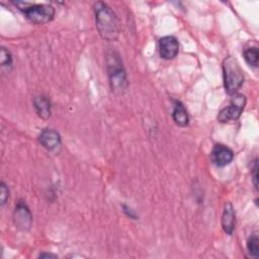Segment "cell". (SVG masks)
Here are the masks:
<instances>
[{"label": "cell", "instance_id": "6da1fadb", "mask_svg": "<svg viewBox=\"0 0 259 259\" xmlns=\"http://www.w3.org/2000/svg\"><path fill=\"white\" fill-rule=\"evenodd\" d=\"M93 9L96 27L100 36L105 40H116L120 33V26L112 8L107 3L98 1L94 3Z\"/></svg>", "mask_w": 259, "mask_h": 259}, {"label": "cell", "instance_id": "7a4b0ae2", "mask_svg": "<svg viewBox=\"0 0 259 259\" xmlns=\"http://www.w3.org/2000/svg\"><path fill=\"white\" fill-rule=\"evenodd\" d=\"M106 63L109 84L112 92L115 94H122L126 90L128 82L126 78V72L119 55L114 51L107 52Z\"/></svg>", "mask_w": 259, "mask_h": 259}, {"label": "cell", "instance_id": "3957f363", "mask_svg": "<svg viewBox=\"0 0 259 259\" xmlns=\"http://www.w3.org/2000/svg\"><path fill=\"white\" fill-rule=\"evenodd\" d=\"M224 86L229 95H234L238 92L244 82V74L239 62L232 56L225 58L223 62Z\"/></svg>", "mask_w": 259, "mask_h": 259}, {"label": "cell", "instance_id": "277c9868", "mask_svg": "<svg viewBox=\"0 0 259 259\" xmlns=\"http://www.w3.org/2000/svg\"><path fill=\"white\" fill-rule=\"evenodd\" d=\"M19 10L24 16L34 24H45L52 21L55 17V8L50 4H31L25 2H16Z\"/></svg>", "mask_w": 259, "mask_h": 259}, {"label": "cell", "instance_id": "5b68a950", "mask_svg": "<svg viewBox=\"0 0 259 259\" xmlns=\"http://www.w3.org/2000/svg\"><path fill=\"white\" fill-rule=\"evenodd\" d=\"M246 105V97L243 94L236 93L232 95L230 105L224 107L218 114V120L220 122H229L232 120H237L244 107Z\"/></svg>", "mask_w": 259, "mask_h": 259}, {"label": "cell", "instance_id": "8992f818", "mask_svg": "<svg viewBox=\"0 0 259 259\" xmlns=\"http://www.w3.org/2000/svg\"><path fill=\"white\" fill-rule=\"evenodd\" d=\"M14 225L21 231H28L32 224L31 212L24 200H19L13 212Z\"/></svg>", "mask_w": 259, "mask_h": 259}, {"label": "cell", "instance_id": "52a82bcc", "mask_svg": "<svg viewBox=\"0 0 259 259\" xmlns=\"http://www.w3.org/2000/svg\"><path fill=\"white\" fill-rule=\"evenodd\" d=\"M179 53V42L173 35H166L159 39V54L164 60H172Z\"/></svg>", "mask_w": 259, "mask_h": 259}, {"label": "cell", "instance_id": "ba28073f", "mask_svg": "<svg viewBox=\"0 0 259 259\" xmlns=\"http://www.w3.org/2000/svg\"><path fill=\"white\" fill-rule=\"evenodd\" d=\"M38 142L49 152L58 151L62 144L59 133L53 128L42 130L38 136Z\"/></svg>", "mask_w": 259, "mask_h": 259}, {"label": "cell", "instance_id": "9c48e42d", "mask_svg": "<svg viewBox=\"0 0 259 259\" xmlns=\"http://www.w3.org/2000/svg\"><path fill=\"white\" fill-rule=\"evenodd\" d=\"M211 161L218 167H224L229 165L234 159V152L227 146L217 144L213 146L210 153Z\"/></svg>", "mask_w": 259, "mask_h": 259}, {"label": "cell", "instance_id": "30bf717a", "mask_svg": "<svg viewBox=\"0 0 259 259\" xmlns=\"http://www.w3.org/2000/svg\"><path fill=\"white\" fill-rule=\"evenodd\" d=\"M222 228L228 235H232L236 228V214L231 202H226L222 214Z\"/></svg>", "mask_w": 259, "mask_h": 259}, {"label": "cell", "instance_id": "8fae6325", "mask_svg": "<svg viewBox=\"0 0 259 259\" xmlns=\"http://www.w3.org/2000/svg\"><path fill=\"white\" fill-rule=\"evenodd\" d=\"M172 118L174 122L181 127L188 125L189 123V115L188 112L183 105V103L179 100H174V107L172 111Z\"/></svg>", "mask_w": 259, "mask_h": 259}, {"label": "cell", "instance_id": "7c38bea8", "mask_svg": "<svg viewBox=\"0 0 259 259\" xmlns=\"http://www.w3.org/2000/svg\"><path fill=\"white\" fill-rule=\"evenodd\" d=\"M33 106L37 115L42 119H48L51 116V101L48 96L39 95L33 100Z\"/></svg>", "mask_w": 259, "mask_h": 259}, {"label": "cell", "instance_id": "4fadbf2b", "mask_svg": "<svg viewBox=\"0 0 259 259\" xmlns=\"http://www.w3.org/2000/svg\"><path fill=\"white\" fill-rule=\"evenodd\" d=\"M247 250L250 254V256L257 258L259 255V239H258V233H253L247 240Z\"/></svg>", "mask_w": 259, "mask_h": 259}, {"label": "cell", "instance_id": "5bb4252c", "mask_svg": "<svg viewBox=\"0 0 259 259\" xmlns=\"http://www.w3.org/2000/svg\"><path fill=\"white\" fill-rule=\"evenodd\" d=\"M244 59L248 65L256 68L258 66V59H259V52L256 47L248 48L243 53Z\"/></svg>", "mask_w": 259, "mask_h": 259}, {"label": "cell", "instance_id": "9a60e30c", "mask_svg": "<svg viewBox=\"0 0 259 259\" xmlns=\"http://www.w3.org/2000/svg\"><path fill=\"white\" fill-rule=\"evenodd\" d=\"M0 63L2 67H10L12 65V57L9 51L5 48H1L0 53Z\"/></svg>", "mask_w": 259, "mask_h": 259}, {"label": "cell", "instance_id": "2e32d148", "mask_svg": "<svg viewBox=\"0 0 259 259\" xmlns=\"http://www.w3.org/2000/svg\"><path fill=\"white\" fill-rule=\"evenodd\" d=\"M8 198H9V189H8L7 185L2 181L0 184V200H1L2 206L6 203Z\"/></svg>", "mask_w": 259, "mask_h": 259}, {"label": "cell", "instance_id": "e0dca14e", "mask_svg": "<svg viewBox=\"0 0 259 259\" xmlns=\"http://www.w3.org/2000/svg\"><path fill=\"white\" fill-rule=\"evenodd\" d=\"M257 170H258V164H257V160L254 161V167L252 169V172H253V184L255 186V188L257 189L258 188V175H257Z\"/></svg>", "mask_w": 259, "mask_h": 259}, {"label": "cell", "instance_id": "ac0fdd59", "mask_svg": "<svg viewBox=\"0 0 259 259\" xmlns=\"http://www.w3.org/2000/svg\"><path fill=\"white\" fill-rule=\"evenodd\" d=\"M39 258H44V257H53V258H56L57 257V255H54V254H48V253H42V254H39V256H38Z\"/></svg>", "mask_w": 259, "mask_h": 259}]
</instances>
